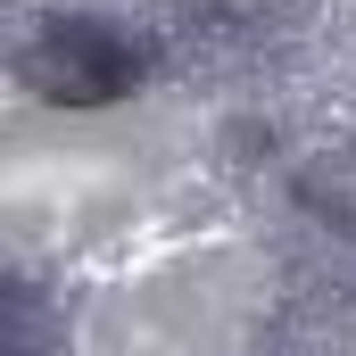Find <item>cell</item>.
<instances>
[{"instance_id": "obj_1", "label": "cell", "mask_w": 356, "mask_h": 356, "mask_svg": "<svg viewBox=\"0 0 356 356\" xmlns=\"http://www.w3.org/2000/svg\"><path fill=\"white\" fill-rule=\"evenodd\" d=\"M133 75V58L116 50V42H99L91 25H67L58 33V99L75 91V99H108V91Z\"/></svg>"}]
</instances>
